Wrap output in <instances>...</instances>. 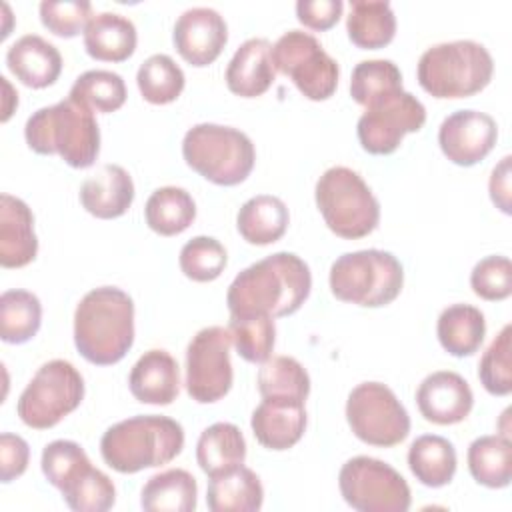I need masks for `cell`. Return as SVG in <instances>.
I'll return each mask as SVG.
<instances>
[{
	"label": "cell",
	"mask_w": 512,
	"mask_h": 512,
	"mask_svg": "<svg viewBox=\"0 0 512 512\" xmlns=\"http://www.w3.org/2000/svg\"><path fill=\"white\" fill-rule=\"evenodd\" d=\"M312 288L308 264L294 252L270 254L236 274L226 292L230 314H294Z\"/></svg>",
	"instance_id": "1"
},
{
	"label": "cell",
	"mask_w": 512,
	"mask_h": 512,
	"mask_svg": "<svg viewBox=\"0 0 512 512\" xmlns=\"http://www.w3.org/2000/svg\"><path fill=\"white\" fill-rule=\"evenodd\" d=\"M134 342V302L116 286H98L74 310V344L90 364L120 362Z\"/></svg>",
	"instance_id": "2"
},
{
	"label": "cell",
	"mask_w": 512,
	"mask_h": 512,
	"mask_svg": "<svg viewBox=\"0 0 512 512\" xmlns=\"http://www.w3.org/2000/svg\"><path fill=\"white\" fill-rule=\"evenodd\" d=\"M184 448V430L180 422L144 414L112 424L100 440L104 462L120 472L134 474L144 468H156L174 460Z\"/></svg>",
	"instance_id": "3"
},
{
	"label": "cell",
	"mask_w": 512,
	"mask_h": 512,
	"mask_svg": "<svg viewBox=\"0 0 512 512\" xmlns=\"http://www.w3.org/2000/svg\"><path fill=\"white\" fill-rule=\"evenodd\" d=\"M26 144L38 154H58L72 168H88L100 152L94 112L66 98L38 108L24 126Z\"/></svg>",
	"instance_id": "4"
},
{
	"label": "cell",
	"mask_w": 512,
	"mask_h": 512,
	"mask_svg": "<svg viewBox=\"0 0 512 512\" xmlns=\"http://www.w3.org/2000/svg\"><path fill=\"white\" fill-rule=\"evenodd\" d=\"M494 60L486 46L474 40L440 42L426 48L418 60L420 86L434 98H466L488 86Z\"/></svg>",
	"instance_id": "5"
},
{
	"label": "cell",
	"mask_w": 512,
	"mask_h": 512,
	"mask_svg": "<svg viewBox=\"0 0 512 512\" xmlns=\"http://www.w3.org/2000/svg\"><path fill=\"white\" fill-rule=\"evenodd\" d=\"M186 164L218 186H236L256 162L252 140L238 128L202 122L188 128L182 140Z\"/></svg>",
	"instance_id": "6"
},
{
	"label": "cell",
	"mask_w": 512,
	"mask_h": 512,
	"mask_svg": "<svg viewBox=\"0 0 512 512\" xmlns=\"http://www.w3.org/2000/svg\"><path fill=\"white\" fill-rule=\"evenodd\" d=\"M328 280L338 300L378 308L396 300L404 284V270L392 252L368 248L338 256L330 266Z\"/></svg>",
	"instance_id": "7"
},
{
	"label": "cell",
	"mask_w": 512,
	"mask_h": 512,
	"mask_svg": "<svg viewBox=\"0 0 512 512\" xmlns=\"http://www.w3.org/2000/svg\"><path fill=\"white\" fill-rule=\"evenodd\" d=\"M316 206L326 226L340 238L368 236L380 220V204L358 172L332 166L322 172L314 188Z\"/></svg>",
	"instance_id": "8"
},
{
	"label": "cell",
	"mask_w": 512,
	"mask_h": 512,
	"mask_svg": "<svg viewBox=\"0 0 512 512\" xmlns=\"http://www.w3.org/2000/svg\"><path fill=\"white\" fill-rule=\"evenodd\" d=\"M82 398V374L68 360L56 358L36 370L18 398L16 412L26 426L46 430L76 410Z\"/></svg>",
	"instance_id": "9"
},
{
	"label": "cell",
	"mask_w": 512,
	"mask_h": 512,
	"mask_svg": "<svg viewBox=\"0 0 512 512\" xmlns=\"http://www.w3.org/2000/svg\"><path fill=\"white\" fill-rule=\"evenodd\" d=\"M338 486L344 502L358 512H406L412 502L410 486L400 472L372 456L344 462Z\"/></svg>",
	"instance_id": "10"
},
{
	"label": "cell",
	"mask_w": 512,
	"mask_h": 512,
	"mask_svg": "<svg viewBox=\"0 0 512 512\" xmlns=\"http://www.w3.org/2000/svg\"><path fill=\"white\" fill-rule=\"evenodd\" d=\"M346 420L356 438L390 448L410 432V416L396 394L382 382H362L348 394Z\"/></svg>",
	"instance_id": "11"
},
{
	"label": "cell",
	"mask_w": 512,
	"mask_h": 512,
	"mask_svg": "<svg viewBox=\"0 0 512 512\" xmlns=\"http://www.w3.org/2000/svg\"><path fill=\"white\" fill-rule=\"evenodd\" d=\"M272 62L308 100H326L338 86V62L310 32H284L272 46Z\"/></svg>",
	"instance_id": "12"
},
{
	"label": "cell",
	"mask_w": 512,
	"mask_h": 512,
	"mask_svg": "<svg viewBox=\"0 0 512 512\" xmlns=\"http://www.w3.org/2000/svg\"><path fill=\"white\" fill-rule=\"evenodd\" d=\"M230 332L224 326L198 330L186 348V392L200 404H210L232 388Z\"/></svg>",
	"instance_id": "13"
},
{
	"label": "cell",
	"mask_w": 512,
	"mask_h": 512,
	"mask_svg": "<svg viewBox=\"0 0 512 512\" xmlns=\"http://www.w3.org/2000/svg\"><path fill=\"white\" fill-rule=\"evenodd\" d=\"M426 122L424 104L410 92L400 90L364 110L356 134L370 154H392L408 132H418Z\"/></svg>",
	"instance_id": "14"
},
{
	"label": "cell",
	"mask_w": 512,
	"mask_h": 512,
	"mask_svg": "<svg viewBox=\"0 0 512 512\" xmlns=\"http://www.w3.org/2000/svg\"><path fill=\"white\" fill-rule=\"evenodd\" d=\"M496 138V120L480 110H456L438 128V144L444 156L458 166H474L484 160Z\"/></svg>",
	"instance_id": "15"
},
{
	"label": "cell",
	"mask_w": 512,
	"mask_h": 512,
	"mask_svg": "<svg viewBox=\"0 0 512 512\" xmlns=\"http://www.w3.org/2000/svg\"><path fill=\"white\" fill-rule=\"evenodd\" d=\"M178 54L192 66L212 64L228 40L224 16L208 6H192L184 10L172 32Z\"/></svg>",
	"instance_id": "16"
},
{
	"label": "cell",
	"mask_w": 512,
	"mask_h": 512,
	"mask_svg": "<svg viewBox=\"0 0 512 512\" xmlns=\"http://www.w3.org/2000/svg\"><path fill=\"white\" fill-rule=\"evenodd\" d=\"M416 404L428 422L448 426L462 422L470 414L474 394L460 374L438 370L420 382L416 390Z\"/></svg>",
	"instance_id": "17"
},
{
	"label": "cell",
	"mask_w": 512,
	"mask_h": 512,
	"mask_svg": "<svg viewBox=\"0 0 512 512\" xmlns=\"http://www.w3.org/2000/svg\"><path fill=\"white\" fill-rule=\"evenodd\" d=\"M256 440L268 450L292 448L306 430L304 400L262 398L250 418Z\"/></svg>",
	"instance_id": "18"
},
{
	"label": "cell",
	"mask_w": 512,
	"mask_h": 512,
	"mask_svg": "<svg viewBox=\"0 0 512 512\" xmlns=\"http://www.w3.org/2000/svg\"><path fill=\"white\" fill-rule=\"evenodd\" d=\"M128 386L142 404H172L180 390V368L174 356L162 348L144 352L130 370Z\"/></svg>",
	"instance_id": "19"
},
{
	"label": "cell",
	"mask_w": 512,
	"mask_h": 512,
	"mask_svg": "<svg viewBox=\"0 0 512 512\" xmlns=\"http://www.w3.org/2000/svg\"><path fill=\"white\" fill-rule=\"evenodd\" d=\"M80 204L96 218L122 216L134 200L132 176L118 164H104L80 184Z\"/></svg>",
	"instance_id": "20"
},
{
	"label": "cell",
	"mask_w": 512,
	"mask_h": 512,
	"mask_svg": "<svg viewBox=\"0 0 512 512\" xmlns=\"http://www.w3.org/2000/svg\"><path fill=\"white\" fill-rule=\"evenodd\" d=\"M38 252L34 216L28 204L12 194L0 196V264L20 268L30 264Z\"/></svg>",
	"instance_id": "21"
},
{
	"label": "cell",
	"mask_w": 512,
	"mask_h": 512,
	"mask_svg": "<svg viewBox=\"0 0 512 512\" xmlns=\"http://www.w3.org/2000/svg\"><path fill=\"white\" fill-rule=\"evenodd\" d=\"M276 78L272 62V44L266 38H248L242 42L226 68V84L230 92L242 98L264 94Z\"/></svg>",
	"instance_id": "22"
},
{
	"label": "cell",
	"mask_w": 512,
	"mask_h": 512,
	"mask_svg": "<svg viewBox=\"0 0 512 512\" xmlns=\"http://www.w3.org/2000/svg\"><path fill=\"white\" fill-rule=\"evenodd\" d=\"M6 66L24 86L46 88L58 80L62 56L58 48L42 36L24 34L6 50Z\"/></svg>",
	"instance_id": "23"
},
{
	"label": "cell",
	"mask_w": 512,
	"mask_h": 512,
	"mask_svg": "<svg viewBox=\"0 0 512 512\" xmlns=\"http://www.w3.org/2000/svg\"><path fill=\"white\" fill-rule=\"evenodd\" d=\"M136 26L118 12H98L84 28L86 52L102 62H122L136 50Z\"/></svg>",
	"instance_id": "24"
},
{
	"label": "cell",
	"mask_w": 512,
	"mask_h": 512,
	"mask_svg": "<svg viewBox=\"0 0 512 512\" xmlns=\"http://www.w3.org/2000/svg\"><path fill=\"white\" fill-rule=\"evenodd\" d=\"M196 460L208 478L220 476L244 464L246 440L232 422H214L202 430L196 442Z\"/></svg>",
	"instance_id": "25"
},
{
	"label": "cell",
	"mask_w": 512,
	"mask_h": 512,
	"mask_svg": "<svg viewBox=\"0 0 512 512\" xmlns=\"http://www.w3.org/2000/svg\"><path fill=\"white\" fill-rule=\"evenodd\" d=\"M264 488L258 474L244 464L210 478L206 504L212 512H256L262 508Z\"/></svg>",
	"instance_id": "26"
},
{
	"label": "cell",
	"mask_w": 512,
	"mask_h": 512,
	"mask_svg": "<svg viewBox=\"0 0 512 512\" xmlns=\"http://www.w3.org/2000/svg\"><path fill=\"white\" fill-rule=\"evenodd\" d=\"M290 214L286 204L272 194H258L246 200L236 216L240 236L256 246L280 240L288 228Z\"/></svg>",
	"instance_id": "27"
},
{
	"label": "cell",
	"mask_w": 512,
	"mask_h": 512,
	"mask_svg": "<svg viewBox=\"0 0 512 512\" xmlns=\"http://www.w3.org/2000/svg\"><path fill=\"white\" fill-rule=\"evenodd\" d=\"M196 498V478L184 468H170L148 478L140 494V506L146 512H192Z\"/></svg>",
	"instance_id": "28"
},
{
	"label": "cell",
	"mask_w": 512,
	"mask_h": 512,
	"mask_svg": "<svg viewBox=\"0 0 512 512\" xmlns=\"http://www.w3.org/2000/svg\"><path fill=\"white\" fill-rule=\"evenodd\" d=\"M454 444L438 434H422L408 448V466L416 480L428 488L446 486L456 474Z\"/></svg>",
	"instance_id": "29"
},
{
	"label": "cell",
	"mask_w": 512,
	"mask_h": 512,
	"mask_svg": "<svg viewBox=\"0 0 512 512\" xmlns=\"http://www.w3.org/2000/svg\"><path fill=\"white\" fill-rule=\"evenodd\" d=\"M436 334L448 354L458 358L470 356L486 336L484 314L472 304H452L440 312Z\"/></svg>",
	"instance_id": "30"
},
{
	"label": "cell",
	"mask_w": 512,
	"mask_h": 512,
	"mask_svg": "<svg viewBox=\"0 0 512 512\" xmlns=\"http://www.w3.org/2000/svg\"><path fill=\"white\" fill-rule=\"evenodd\" d=\"M348 38L360 48H382L396 34V16L386 0H352L346 16Z\"/></svg>",
	"instance_id": "31"
},
{
	"label": "cell",
	"mask_w": 512,
	"mask_h": 512,
	"mask_svg": "<svg viewBox=\"0 0 512 512\" xmlns=\"http://www.w3.org/2000/svg\"><path fill=\"white\" fill-rule=\"evenodd\" d=\"M468 470L486 488H504L512 480V444L502 434H488L468 446Z\"/></svg>",
	"instance_id": "32"
},
{
	"label": "cell",
	"mask_w": 512,
	"mask_h": 512,
	"mask_svg": "<svg viewBox=\"0 0 512 512\" xmlns=\"http://www.w3.org/2000/svg\"><path fill=\"white\" fill-rule=\"evenodd\" d=\"M144 218L156 234L174 236L194 222L196 204L188 190L180 186H162L148 196Z\"/></svg>",
	"instance_id": "33"
},
{
	"label": "cell",
	"mask_w": 512,
	"mask_h": 512,
	"mask_svg": "<svg viewBox=\"0 0 512 512\" xmlns=\"http://www.w3.org/2000/svg\"><path fill=\"white\" fill-rule=\"evenodd\" d=\"M42 304L28 290H6L0 296V338L8 344H24L40 330Z\"/></svg>",
	"instance_id": "34"
},
{
	"label": "cell",
	"mask_w": 512,
	"mask_h": 512,
	"mask_svg": "<svg viewBox=\"0 0 512 512\" xmlns=\"http://www.w3.org/2000/svg\"><path fill=\"white\" fill-rule=\"evenodd\" d=\"M404 90L402 72L392 60L374 58L354 66L350 76V96L364 108Z\"/></svg>",
	"instance_id": "35"
},
{
	"label": "cell",
	"mask_w": 512,
	"mask_h": 512,
	"mask_svg": "<svg viewBox=\"0 0 512 512\" xmlns=\"http://www.w3.org/2000/svg\"><path fill=\"white\" fill-rule=\"evenodd\" d=\"M68 98L92 112L108 114L126 102V84L122 76L112 70H86L74 80Z\"/></svg>",
	"instance_id": "36"
},
{
	"label": "cell",
	"mask_w": 512,
	"mask_h": 512,
	"mask_svg": "<svg viewBox=\"0 0 512 512\" xmlns=\"http://www.w3.org/2000/svg\"><path fill=\"white\" fill-rule=\"evenodd\" d=\"M228 332L236 352L252 364L270 358L276 342V328L270 314H230Z\"/></svg>",
	"instance_id": "37"
},
{
	"label": "cell",
	"mask_w": 512,
	"mask_h": 512,
	"mask_svg": "<svg viewBox=\"0 0 512 512\" xmlns=\"http://www.w3.org/2000/svg\"><path fill=\"white\" fill-rule=\"evenodd\" d=\"M256 384L262 398H296L306 402L310 394V376L292 356H272L262 362Z\"/></svg>",
	"instance_id": "38"
},
{
	"label": "cell",
	"mask_w": 512,
	"mask_h": 512,
	"mask_svg": "<svg viewBox=\"0 0 512 512\" xmlns=\"http://www.w3.org/2000/svg\"><path fill=\"white\" fill-rule=\"evenodd\" d=\"M184 72L168 54L148 56L136 74V84L142 98L150 104L174 102L184 90Z\"/></svg>",
	"instance_id": "39"
},
{
	"label": "cell",
	"mask_w": 512,
	"mask_h": 512,
	"mask_svg": "<svg viewBox=\"0 0 512 512\" xmlns=\"http://www.w3.org/2000/svg\"><path fill=\"white\" fill-rule=\"evenodd\" d=\"M40 466L46 480L62 492L76 482L92 462L80 444L72 440H54L44 446Z\"/></svg>",
	"instance_id": "40"
},
{
	"label": "cell",
	"mask_w": 512,
	"mask_h": 512,
	"mask_svg": "<svg viewBox=\"0 0 512 512\" xmlns=\"http://www.w3.org/2000/svg\"><path fill=\"white\" fill-rule=\"evenodd\" d=\"M180 270L184 276L196 282L216 280L226 268L228 256L226 248L212 236H194L190 238L178 256Z\"/></svg>",
	"instance_id": "41"
},
{
	"label": "cell",
	"mask_w": 512,
	"mask_h": 512,
	"mask_svg": "<svg viewBox=\"0 0 512 512\" xmlns=\"http://www.w3.org/2000/svg\"><path fill=\"white\" fill-rule=\"evenodd\" d=\"M512 326L506 324L490 342L478 362V378L482 386L494 396H508L512 392Z\"/></svg>",
	"instance_id": "42"
},
{
	"label": "cell",
	"mask_w": 512,
	"mask_h": 512,
	"mask_svg": "<svg viewBox=\"0 0 512 512\" xmlns=\"http://www.w3.org/2000/svg\"><path fill=\"white\" fill-rule=\"evenodd\" d=\"M62 498L76 512H104L114 506L116 488L102 470L90 466L76 482L62 490Z\"/></svg>",
	"instance_id": "43"
},
{
	"label": "cell",
	"mask_w": 512,
	"mask_h": 512,
	"mask_svg": "<svg viewBox=\"0 0 512 512\" xmlns=\"http://www.w3.org/2000/svg\"><path fill=\"white\" fill-rule=\"evenodd\" d=\"M38 10L42 24L62 38L80 34L94 16L88 0H42Z\"/></svg>",
	"instance_id": "44"
},
{
	"label": "cell",
	"mask_w": 512,
	"mask_h": 512,
	"mask_svg": "<svg viewBox=\"0 0 512 512\" xmlns=\"http://www.w3.org/2000/svg\"><path fill=\"white\" fill-rule=\"evenodd\" d=\"M470 286L484 300H504L512 292V264L506 256L492 254L474 264Z\"/></svg>",
	"instance_id": "45"
},
{
	"label": "cell",
	"mask_w": 512,
	"mask_h": 512,
	"mask_svg": "<svg viewBox=\"0 0 512 512\" xmlns=\"http://www.w3.org/2000/svg\"><path fill=\"white\" fill-rule=\"evenodd\" d=\"M30 448L28 442L12 432H2L0 436V480L4 484L22 476L28 468Z\"/></svg>",
	"instance_id": "46"
},
{
	"label": "cell",
	"mask_w": 512,
	"mask_h": 512,
	"mask_svg": "<svg viewBox=\"0 0 512 512\" xmlns=\"http://www.w3.org/2000/svg\"><path fill=\"white\" fill-rule=\"evenodd\" d=\"M342 0H298L296 16L298 20L312 30H328L342 16Z\"/></svg>",
	"instance_id": "47"
},
{
	"label": "cell",
	"mask_w": 512,
	"mask_h": 512,
	"mask_svg": "<svg viewBox=\"0 0 512 512\" xmlns=\"http://www.w3.org/2000/svg\"><path fill=\"white\" fill-rule=\"evenodd\" d=\"M510 156H504L492 170L488 180L490 198L504 214H510Z\"/></svg>",
	"instance_id": "48"
},
{
	"label": "cell",
	"mask_w": 512,
	"mask_h": 512,
	"mask_svg": "<svg viewBox=\"0 0 512 512\" xmlns=\"http://www.w3.org/2000/svg\"><path fill=\"white\" fill-rule=\"evenodd\" d=\"M0 80H2V86H4V92H6V96H4V114H2V120L6 122L12 114V104L18 106V94L12 92V86L8 84L6 76H0Z\"/></svg>",
	"instance_id": "49"
}]
</instances>
